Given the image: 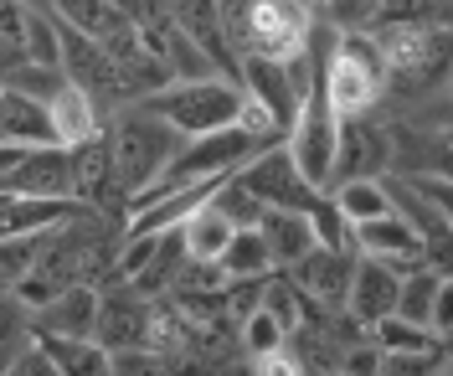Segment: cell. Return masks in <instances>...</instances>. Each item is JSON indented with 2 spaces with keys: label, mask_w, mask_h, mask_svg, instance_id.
I'll use <instances>...</instances> for the list:
<instances>
[{
  "label": "cell",
  "mask_w": 453,
  "mask_h": 376,
  "mask_svg": "<svg viewBox=\"0 0 453 376\" xmlns=\"http://www.w3.org/2000/svg\"><path fill=\"white\" fill-rule=\"evenodd\" d=\"M150 114H160L186 140V134H211V129H226L237 119V104H242V83H232L222 73L211 78H186V83H165L160 93L140 98Z\"/></svg>",
  "instance_id": "obj_3"
},
{
  "label": "cell",
  "mask_w": 453,
  "mask_h": 376,
  "mask_svg": "<svg viewBox=\"0 0 453 376\" xmlns=\"http://www.w3.org/2000/svg\"><path fill=\"white\" fill-rule=\"evenodd\" d=\"M67 171H73V202L93 206V211H109L124 202L119 180H113V155H109V129L88 134L78 145H67Z\"/></svg>",
  "instance_id": "obj_10"
},
{
  "label": "cell",
  "mask_w": 453,
  "mask_h": 376,
  "mask_svg": "<svg viewBox=\"0 0 453 376\" xmlns=\"http://www.w3.org/2000/svg\"><path fill=\"white\" fill-rule=\"evenodd\" d=\"M319 27L330 31H366L376 21V0H310Z\"/></svg>",
  "instance_id": "obj_27"
},
{
  "label": "cell",
  "mask_w": 453,
  "mask_h": 376,
  "mask_svg": "<svg viewBox=\"0 0 453 376\" xmlns=\"http://www.w3.org/2000/svg\"><path fill=\"white\" fill-rule=\"evenodd\" d=\"M396 273L392 263H376V258H361L356 253V273H350V289H345V315L356 319V325H371V319L392 315L396 304Z\"/></svg>",
  "instance_id": "obj_17"
},
{
  "label": "cell",
  "mask_w": 453,
  "mask_h": 376,
  "mask_svg": "<svg viewBox=\"0 0 453 376\" xmlns=\"http://www.w3.org/2000/svg\"><path fill=\"white\" fill-rule=\"evenodd\" d=\"M31 335H36V330H31V304L21 294L0 289V372L31 346Z\"/></svg>",
  "instance_id": "obj_24"
},
{
  "label": "cell",
  "mask_w": 453,
  "mask_h": 376,
  "mask_svg": "<svg viewBox=\"0 0 453 376\" xmlns=\"http://www.w3.org/2000/svg\"><path fill=\"white\" fill-rule=\"evenodd\" d=\"M0 140H11V145H52L47 109L5 83H0Z\"/></svg>",
  "instance_id": "obj_19"
},
{
  "label": "cell",
  "mask_w": 453,
  "mask_h": 376,
  "mask_svg": "<svg viewBox=\"0 0 453 376\" xmlns=\"http://www.w3.org/2000/svg\"><path fill=\"white\" fill-rule=\"evenodd\" d=\"M36 346L52 356L57 376H78V372H109V350L98 341H67V335H36Z\"/></svg>",
  "instance_id": "obj_22"
},
{
  "label": "cell",
  "mask_w": 453,
  "mask_h": 376,
  "mask_svg": "<svg viewBox=\"0 0 453 376\" xmlns=\"http://www.w3.org/2000/svg\"><path fill=\"white\" fill-rule=\"evenodd\" d=\"M5 376H57V366H52V356L36 346V335H31V346L5 366Z\"/></svg>",
  "instance_id": "obj_28"
},
{
  "label": "cell",
  "mask_w": 453,
  "mask_h": 376,
  "mask_svg": "<svg viewBox=\"0 0 453 376\" xmlns=\"http://www.w3.org/2000/svg\"><path fill=\"white\" fill-rule=\"evenodd\" d=\"M350 248L361 258H376V263H392L396 273L418 268L423 263V237L407 227L396 211H381V217H366V222H350Z\"/></svg>",
  "instance_id": "obj_11"
},
{
  "label": "cell",
  "mask_w": 453,
  "mask_h": 376,
  "mask_svg": "<svg viewBox=\"0 0 453 376\" xmlns=\"http://www.w3.org/2000/svg\"><path fill=\"white\" fill-rule=\"evenodd\" d=\"M57 67L67 73V83H78L98 104V114L113 119L124 109V93H119V78H113V62L109 52L98 47V36H88V31H73L57 21Z\"/></svg>",
  "instance_id": "obj_4"
},
{
  "label": "cell",
  "mask_w": 453,
  "mask_h": 376,
  "mask_svg": "<svg viewBox=\"0 0 453 376\" xmlns=\"http://www.w3.org/2000/svg\"><path fill=\"white\" fill-rule=\"evenodd\" d=\"M335 145H340V114L330 109V98H325L319 58H314V78L299 93V104H294V119L283 129V150H288V160L299 165V175L310 180L314 191H325L330 186V171H335Z\"/></svg>",
  "instance_id": "obj_2"
},
{
  "label": "cell",
  "mask_w": 453,
  "mask_h": 376,
  "mask_svg": "<svg viewBox=\"0 0 453 376\" xmlns=\"http://www.w3.org/2000/svg\"><path fill=\"white\" fill-rule=\"evenodd\" d=\"M387 206L423 242H449V175H381Z\"/></svg>",
  "instance_id": "obj_5"
},
{
  "label": "cell",
  "mask_w": 453,
  "mask_h": 376,
  "mask_svg": "<svg viewBox=\"0 0 453 376\" xmlns=\"http://www.w3.org/2000/svg\"><path fill=\"white\" fill-rule=\"evenodd\" d=\"M93 310H98V284H67L52 299L31 304V330L36 335H67V341H93Z\"/></svg>",
  "instance_id": "obj_13"
},
{
  "label": "cell",
  "mask_w": 453,
  "mask_h": 376,
  "mask_svg": "<svg viewBox=\"0 0 453 376\" xmlns=\"http://www.w3.org/2000/svg\"><path fill=\"white\" fill-rule=\"evenodd\" d=\"M387 145H392L387 171H396V175H449V134H443V129L423 134V124H392V129H387Z\"/></svg>",
  "instance_id": "obj_16"
},
{
  "label": "cell",
  "mask_w": 453,
  "mask_h": 376,
  "mask_svg": "<svg viewBox=\"0 0 453 376\" xmlns=\"http://www.w3.org/2000/svg\"><path fill=\"white\" fill-rule=\"evenodd\" d=\"M104 129H109L113 180H119L124 202H129L134 191H144L155 175L165 171V160L175 155V145H180V134H175L160 114H150L144 104H124Z\"/></svg>",
  "instance_id": "obj_1"
},
{
  "label": "cell",
  "mask_w": 453,
  "mask_h": 376,
  "mask_svg": "<svg viewBox=\"0 0 453 376\" xmlns=\"http://www.w3.org/2000/svg\"><path fill=\"white\" fill-rule=\"evenodd\" d=\"M288 341V325H283L268 304H253L248 315L237 319V350L242 356H257V350H273Z\"/></svg>",
  "instance_id": "obj_25"
},
{
  "label": "cell",
  "mask_w": 453,
  "mask_h": 376,
  "mask_svg": "<svg viewBox=\"0 0 453 376\" xmlns=\"http://www.w3.org/2000/svg\"><path fill=\"white\" fill-rule=\"evenodd\" d=\"M98 47H104V52H109V62H113V78H119L124 104H140V98H150V93H160V88L170 83L160 52H155V47H150L140 31L129 27V21L109 27L104 36H98Z\"/></svg>",
  "instance_id": "obj_7"
},
{
  "label": "cell",
  "mask_w": 453,
  "mask_h": 376,
  "mask_svg": "<svg viewBox=\"0 0 453 376\" xmlns=\"http://www.w3.org/2000/svg\"><path fill=\"white\" fill-rule=\"evenodd\" d=\"M226 237H232V222H226L222 211L211 206V196L180 222V242H186V258H217L226 248Z\"/></svg>",
  "instance_id": "obj_21"
},
{
  "label": "cell",
  "mask_w": 453,
  "mask_h": 376,
  "mask_svg": "<svg viewBox=\"0 0 453 376\" xmlns=\"http://www.w3.org/2000/svg\"><path fill=\"white\" fill-rule=\"evenodd\" d=\"M0 289H5V284H0Z\"/></svg>",
  "instance_id": "obj_29"
},
{
  "label": "cell",
  "mask_w": 453,
  "mask_h": 376,
  "mask_svg": "<svg viewBox=\"0 0 453 376\" xmlns=\"http://www.w3.org/2000/svg\"><path fill=\"white\" fill-rule=\"evenodd\" d=\"M294 279V289L304 294L310 304H325V310H340L345 304V289H350V273H356V248H325L314 242L299 263L279 268Z\"/></svg>",
  "instance_id": "obj_9"
},
{
  "label": "cell",
  "mask_w": 453,
  "mask_h": 376,
  "mask_svg": "<svg viewBox=\"0 0 453 376\" xmlns=\"http://www.w3.org/2000/svg\"><path fill=\"white\" fill-rule=\"evenodd\" d=\"M42 109H47V134H52V145H78V140L98 134V129L109 124V119L98 114V104H93L78 83H62Z\"/></svg>",
  "instance_id": "obj_18"
},
{
  "label": "cell",
  "mask_w": 453,
  "mask_h": 376,
  "mask_svg": "<svg viewBox=\"0 0 453 376\" xmlns=\"http://www.w3.org/2000/svg\"><path fill=\"white\" fill-rule=\"evenodd\" d=\"M150 310L155 294L134 289L129 279H109L98 284V310H93V341L104 350H129L150 341Z\"/></svg>",
  "instance_id": "obj_6"
},
{
  "label": "cell",
  "mask_w": 453,
  "mask_h": 376,
  "mask_svg": "<svg viewBox=\"0 0 453 376\" xmlns=\"http://www.w3.org/2000/svg\"><path fill=\"white\" fill-rule=\"evenodd\" d=\"M5 191H31V196H73V171H67V145H27L16 165L0 175Z\"/></svg>",
  "instance_id": "obj_14"
},
{
  "label": "cell",
  "mask_w": 453,
  "mask_h": 376,
  "mask_svg": "<svg viewBox=\"0 0 453 376\" xmlns=\"http://www.w3.org/2000/svg\"><path fill=\"white\" fill-rule=\"evenodd\" d=\"M52 16L62 27L88 31V36H104L109 27L129 21V16L119 11V0H52Z\"/></svg>",
  "instance_id": "obj_23"
},
{
  "label": "cell",
  "mask_w": 453,
  "mask_h": 376,
  "mask_svg": "<svg viewBox=\"0 0 453 376\" xmlns=\"http://www.w3.org/2000/svg\"><path fill=\"white\" fill-rule=\"evenodd\" d=\"M371 27H443V0H376Z\"/></svg>",
  "instance_id": "obj_26"
},
{
  "label": "cell",
  "mask_w": 453,
  "mask_h": 376,
  "mask_svg": "<svg viewBox=\"0 0 453 376\" xmlns=\"http://www.w3.org/2000/svg\"><path fill=\"white\" fill-rule=\"evenodd\" d=\"M253 227L263 232V248H268L273 268L299 263L314 242H319V237H314V222H310V206H263Z\"/></svg>",
  "instance_id": "obj_15"
},
{
  "label": "cell",
  "mask_w": 453,
  "mask_h": 376,
  "mask_svg": "<svg viewBox=\"0 0 453 376\" xmlns=\"http://www.w3.org/2000/svg\"><path fill=\"white\" fill-rule=\"evenodd\" d=\"M217 263H222L226 279H263V273H273V258H268L257 227H232V237H226V248L217 253Z\"/></svg>",
  "instance_id": "obj_20"
},
{
  "label": "cell",
  "mask_w": 453,
  "mask_h": 376,
  "mask_svg": "<svg viewBox=\"0 0 453 376\" xmlns=\"http://www.w3.org/2000/svg\"><path fill=\"white\" fill-rule=\"evenodd\" d=\"M232 175H237V180H242L263 206H314V202H319V191H314L310 180L299 175V165L288 160L283 140H279V145L253 150V155H248Z\"/></svg>",
  "instance_id": "obj_8"
},
{
  "label": "cell",
  "mask_w": 453,
  "mask_h": 376,
  "mask_svg": "<svg viewBox=\"0 0 453 376\" xmlns=\"http://www.w3.org/2000/svg\"><path fill=\"white\" fill-rule=\"evenodd\" d=\"M392 145H387V124L371 114H345L340 119V145H335V171L330 180H350V175H387Z\"/></svg>",
  "instance_id": "obj_12"
}]
</instances>
